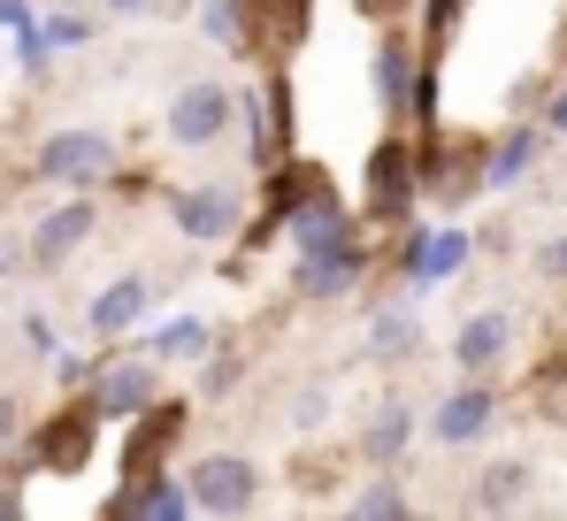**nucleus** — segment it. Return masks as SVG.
<instances>
[{"label":"nucleus","instance_id":"f257e3e1","mask_svg":"<svg viewBox=\"0 0 567 521\" xmlns=\"http://www.w3.org/2000/svg\"><path fill=\"white\" fill-rule=\"evenodd\" d=\"M115 170H123V146H115V131H100V123L47 131L39 154H31V176H39V184H62V192H100Z\"/></svg>","mask_w":567,"mask_h":521},{"label":"nucleus","instance_id":"f03ea898","mask_svg":"<svg viewBox=\"0 0 567 521\" xmlns=\"http://www.w3.org/2000/svg\"><path fill=\"white\" fill-rule=\"evenodd\" d=\"M361 200H369V223L383 231H399L406 215H414V200H422V154H414V139H377V154H369V176H361Z\"/></svg>","mask_w":567,"mask_h":521},{"label":"nucleus","instance_id":"7ed1b4c3","mask_svg":"<svg viewBox=\"0 0 567 521\" xmlns=\"http://www.w3.org/2000/svg\"><path fill=\"white\" fill-rule=\"evenodd\" d=\"M85 399H93L100 422H138L154 399H162V360L138 346V353H107L93 368V384H85Z\"/></svg>","mask_w":567,"mask_h":521},{"label":"nucleus","instance_id":"20e7f679","mask_svg":"<svg viewBox=\"0 0 567 521\" xmlns=\"http://www.w3.org/2000/svg\"><path fill=\"white\" fill-rule=\"evenodd\" d=\"M230 115H238V92L215 85V78H192V85L169 92V108H162V131H169V146H185V154H207V146H223V139H230Z\"/></svg>","mask_w":567,"mask_h":521},{"label":"nucleus","instance_id":"39448f33","mask_svg":"<svg viewBox=\"0 0 567 521\" xmlns=\"http://www.w3.org/2000/svg\"><path fill=\"white\" fill-rule=\"evenodd\" d=\"M177 476L192 491V514H254L261 507V468L246 452H199Z\"/></svg>","mask_w":567,"mask_h":521},{"label":"nucleus","instance_id":"423d86ee","mask_svg":"<svg viewBox=\"0 0 567 521\" xmlns=\"http://www.w3.org/2000/svg\"><path fill=\"white\" fill-rule=\"evenodd\" d=\"M475 260V238L468 231H453V223H414L406 238H399V292H437L445 276H461Z\"/></svg>","mask_w":567,"mask_h":521},{"label":"nucleus","instance_id":"0eeeda50","mask_svg":"<svg viewBox=\"0 0 567 521\" xmlns=\"http://www.w3.org/2000/svg\"><path fill=\"white\" fill-rule=\"evenodd\" d=\"M169 223H177V238H192V246H223V238H238V231H246V184L215 176V184H185V192H169Z\"/></svg>","mask_w":567,"mask_h":521},{"label":"nucleus","instance_id":"6e6552de","mask_svg":"<svg viewBox=\"0 0 567 521\" xmlns=\"http://www.w3.org/2000/svg\"><path fill=\"white\" fill-rule=\"evenodd\" d=\"M93 231H100V200H93V192H70L62 207H47V215H39V231H31L23 260L54 276L70 254H85V238H93Z\"/></svg>","mask_w":567,"mask_h":521},{"label":"nucleus","instance_id":"1a4fd4ad","mask_svg":"<svg viewBox=\"0 0 567 521\" xmlns=\"http://www.w3.org/2000/svg\"><path fill=\"white\" fill-rule=\"evenodd\" d=\"M491 422H498V384H491V376H461V384L437 399L430 437H437V445H475V437H491Z\"/></svg>","mask_w":567,"mask_h":521},{"label":"nucleus","instance_id":"9d476101","mask_svg":"<svg viewBox=\"0 0 567 521\" xmlns=\"http://www.w3.org/2000/svg\"><path fill=\"white\" fill-rule=\"evenodd\" d=\"M100 430H107V422L93 415V399H78V407H62V415H54L47 430L31 437V445H39V476H78V468L93 460Z\"/></svg>","mask_w":567,"mask_h":521},{"label":"nucleus","instance_id":"9b49d317","mask_svg":"<svg viewBox=\"0 0 567 521\" xmlns=\"http://www.w3.org/2000/svg\"><path fill=\"white\" fill-rule=\"evenodd\" d=\"M414 78H422V62H414V39L406 31H377V47H369V85H377V115H414Z\"/></svg>","mask_w":567,"mask_h":521},{"label":"nucleus","instance_id":"f8f14e48","mask_svg":"<svg viewBox=\"0 0 567 521\" xmlns=\"http://www.w3.org/2000/svg\"><path fill=\"white\" fill-rule=\"evenodd\" d=\"M361 276H369V246L346 238V246H315V254H299L291 292H299V299H346V292H361Z\"/></svg>","mask_w":567,"mask_h":521},{"label":"nucleus","instance_id":"ddd939ff","mask_svg":"<svg viewBox=\"0 0 567 521\" xmlns=\"http://www.w3.org/2000/svg\"><path fill=\"white\" fill-rule=\"evenodd\" d=\"M506 353H514V315L506 307H475L468 323L453 330V368L461 376H498Z\"/></svg>","mask_w":567,"mask_h":521},{"label":"nucleus","instance_id":"4468645a","mask_svg":"<svg viewBox=\"0 0 567 521\" xmlns=\"http://www.w3.org/2000/svg\"><path fill=\"white\" fill-rule=\"evenodd\" d=\"M115 514L123 521H185L192 514V491L177 468H138L123 491H115Z\"/></svg>","mask_w":567,"mask_h":521},{"label":"nucleus","instance_id":"2eb2a0df","mask_svg":"<svg viewBox=\"0 0 567 521\" xmlns=\"http://www.w3.org/2000/svg\"><path fill=\"white\" fill-rule=\"evenodd\" d=\"M146 315H154V284H146V276H115V284H100V292H93L85 330H93V338H131Z\"/></svg>","mask_w":567,"mask_h":521},{"label":"nucleus","instance_id":"dca6fc26","mask_svg":"<svg viewBox=\"0 0 567 521\" xmlns=\"http://www.w3.org/2000/svg\"><path fill=\"white\" fill-rule=\"evenodd\" d=\"M307 8L315 0H246V54L284 62L299 47V31H307Z\"/></svg>","mask_w":567,"mask_h":521},{"label":"nucleus","instance_id":"f3484780","mask_svg":"<svg viewBox=\"0 0 567 521\" xmlns=\"http://www.w3.org/2000/svg\"><path fill=\"white\" fill-rule=\"evenodd\" d=\"M537 154H545V123H506V131L483 146V192L522 184V176L537 170Z\"/></svg>","mask_w":567,"mask_h":521},{"label":"nucleus","instance_id":"a211bd4d","mask_svg":"<svg viewBox=\"0 0 567 521\" xmlns=\"http://www.w3.org/2000/svg\"><path fill=\"white\" fill-rule=\"evenodd\" d=\"M422 353V315H414V292L377 299L369 307V360H414Z\"/></svg>","mask_w":567,"mask_h":521},{"label":"nucleus","instance_id":"6ab92c4d","mask_svg":"<svg viewBox=\"0 0 567 521\" xmlns=\"http://www.w3.org/2000/svg\"><path fill=\"white\" fill-rule=\"evenodd\" d=\"M529 491H537L529 460H491V468L475 476V491H468V514H522Z\"/></svg>","mask_w":567,"mask_h":521},{"label":"nucleus","instance_id":"aec40b11","mask_svg":"<svg viewBox=\"0 0 567 521\" xmlns=\"http://www.w3.org/2000/svg\"><path fill=\"white\" fill-rule=\"evenodd\" d=\"M414 430H422V422H414V407H406V399H383L377 415L361 422V452H369L377 468H399V460H406V445H414Z\"/></svg>","mask_w":567,"mask_h":521},{"label":"nucleus","instance_id":"412c9836","mask_svg":"<svg viewBox=\"0 0 567 521\" xmlns=\"http://www.w3.org/2000/svg\"><path fill=\"white\" fill-rule=\"evenodd\" d=\"M207 346H215V330H207L199 315H177V323H162V330L146 338V353H154V360H199Z\"/></svg>","mask_w":567,"mask_h":521},{"label":"nucleus","instance_id":"4be33fe9","mask_svg":"<svg viewBox=\"0 0 567 521\" xmlns=\"http://www.w3.org/2000/svg\"><path fill=\"white\" fill-rule=\"evenodd\" d=\"M406 514H414V499L399 491V476H377L353 491V521H406Z\"/></svg>","mask_w":567,"mask_h":521},{"label":"nucleus","instance_id":"5701e85b","mask_svg":"<svg viewBox=\"0 0 567 521\" xmlns=\"http://www.w3.org/2000/svg\"><path fill=\"white\" fill-rule=\"evenodd\" d=\"M199 31L223 54H246V0H199Z\"/></svg>","mask_w":567,"mask_h":521},{"label":"nucleus","instance_id":"b1692460","mask_svg":"<svg viewBox=\"0 0 567 521\" xmlns=\"http://www.w3.org/2000/svg\"><path fill=\"white\" fill-rule=\"evenodd\" d=\"M100 16H85V8H54V16H39V39L54 47V54H78V47H93Z\"/></svg>","mask_w":567,"mask_h":521},{"label":"nucleus","instance_id":"393cba45","mask_svg":"<svg viewBox=\"0 0 567 521\" xmlns=\"http://www.w3.org/2000/svg\"><path fill=\"white\" fill-rule=\"evenodd\" d=\"M16 70H23V78H31V85H39V78H47V70H54V47H47V39H39V16H31V23H23V31H16Z\"/></svg>","mask_w":567,"mask_h":521},{"label":"nucleus","instance_id":"a878e982","mask_svg":"<svg viewBox=\"0 0 567 521\" xmlns=\"http://www.w3.org/2000/svg\"><path fill=\"white\" fill-rule=\"evenodd\" d=\"M199 360H207V368H199V399H223V391L246 376V360H238V353H215V346H207Z\"/></svg>","mask_w":567,"mask_h":521},{"label":"nucleus","instance_id":"bb28decb","mask_svg":"<svg viewBox=\"0 0 567 521\" xmlns=\"http://www.w3.org/2000/svg\"><path fill=\"white\" fill-rule=\"evenodd\" d=\"M322 422H330V391H322V384L291 391V430H322Z\"/></svg>","mask_w":567,"mask_h":521},{"label":"nucleus","instance_id":"cd10ccee","mask_svg":"<svg viewBox=\"0 0 567 521\" xmlns=\"http://www.w3.org/2000/svg\"><path fill=\"white\" fill-rule=\"evenodd\" d=\"M54 384H62V391H85V384H93V360L70 353V346H54Z\"/></svg>","mask_w":567,"mask_h":521},{"label":"nucleus","instance_id":"c85d7f7f","mask_svg":"<svg viewBox=\"0 0 567 521\" xmlns=\"http://www.w3.org/2000/svg\"><path fill=\"white\" fill-rule=\"evenodd\" d=\"M529 268H537L545 284H567V231H560V238H545V246L529 254Z\"/></svg>","mask_w":567,"mask_h":521},{"label":"nucleus","instance_id":"c756f323","mask_svg":"<svg viewBox=\"0 0 567 521\" xmlns=\"http://www.w3.org/2000/svg\"><path fill=\"white\" fill-rule=\"evenodd\" d=\"M537 123H545V139H567V78L545 92V108H537Z\"/></svg>","mask_w":567,"mask_h":521},{"label":"nucleus","instance_id":"7c9ffc66","mask_svg":"<svg viewBox=\"0 0 567 521\" xmlns=\"http://www.w3.org/2000/svg\"><path fill=\"white\" fill-rule=\"evenodd\" d=\"M23 437V407H16V391H0V445H16Z\"/></svg>","mask_w":567,"mask_h":521},{"label":"nucleus","instance_id":"2f4dec72","mask_svg":"<svg viewBox=\"0 0 567 521\" xmlns=\"http://www.w3.org/2000/svg\"><path fill=\"white\" fill-rule=\"evenodd\" d=\"M23 338H31L39 353H54V323H47V315H23Z\"/></svg>","mask_w":567,"mask_h":521},{"label":"nucleus","instance_id":"473e14b6","mask_svg":"<svg viewBox=\"0 0 567 521\" xmlns=\"http://www.w3.org/2000/svg\"><path fill=\"white\" fill-rule=\"evenodd\" d=\"M31 23V0H0V31H23Z\"/></svg>","mask_w":567,"mask_h":521},{"label":"nucleus","instance_id":"72a5a7b5","mask_svg":"<svg viewBox=\"0 0 567 521\" xmlns=\"http://www.w3.org/2000/svg\"><path fill=\"white\" fill-rule=\"evenodd\" d=\"M23 514V483H0V521H16Z\"/></svg>","mask_w":567,"mask_h":521},{"label":"nucleus","instance_id":"f704fd0d","mask_svg":"<svg viewBox=\"0 0 567 521\" xmlns=\"http://www.w3.org/2000/svg\"><path fill=\"white\" fill-rule=\"evenodd\" d=\"M100 8H107V16H123V23H131V16H146V8H154V0H100Z\"/></svg>","mask_w":567,"mask_h":521}]
</instances>
